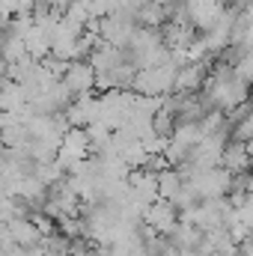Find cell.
<instances>
[{
    "label": "cell",
    "instance_id": "6da1fadb",
    "mask_svg": "<svg viewBox=\"0 0 253 256\" xmlns=\"http://www.w3.org/2000/svg\"><path fill=\"white\" fill-rule=\"evenodd\" d=\"M143 226L149 230V232H155V236H173V230L179 226V212L173 208V202H167V200H155L149 208H146V214H143Z\"/></svg>",
    "mask_w": 253,
    "mask_h": 256
}]
</instances>
